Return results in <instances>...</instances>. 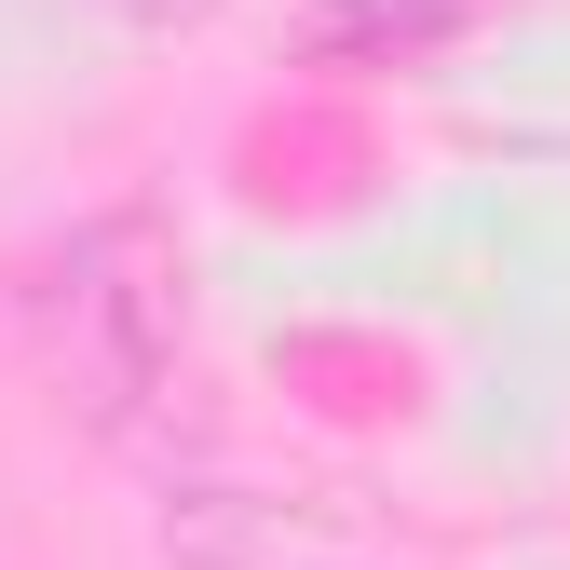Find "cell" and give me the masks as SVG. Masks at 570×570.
<instances>
[{"label": "cell", "instance_id": "7a4b0ae2", "mask_svg": "<svg viewBox=\"0 0 570 570\" xmlns=\"http://www.w3.org/2000/svg\"><path fill=\"white\" fill-rule=\"evenodd\" d=\"M475 28V0H326L313 14V55L326 68H421Z\"/></svg>", "mask_w": 570, "mask_h": 570}, {"label": "cell", "instance_id": "3957f363", "mask_svg": "<svg viewBox=\"0 0 570 570\" xmlns=\"http://www.w3.org/2000/svg\"><path fill=\"white\" fill-rule=\"evenodd\" d=\"M109 28H136V41H177V28H204V14H232V0H96Z\"/></svg>", "mask_w": 570, "mask_h": 570}, {"label": "cell", "instance_id": "6da1fadb", "mask_svg": "<svg viewBox=\"0 0 570 570\" xmlns=\"http://www.w3.org/2000/svg\"><path fill=\"white\" fill-rule=\"evenodd\" d=\"M41 367L82 421H150V394L177 381V245L150 204H109L41 258Z\"/></svg>", "mask_w": 570, "mask_h": 570}]
</instances>
